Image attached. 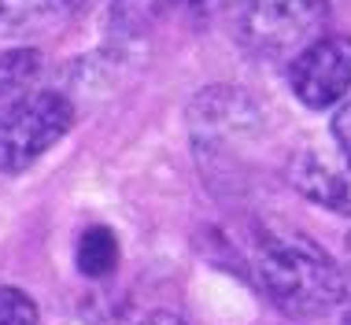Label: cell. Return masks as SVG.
Masks as SVG:
<instances>
[{"instance_id": "6da1fadb", "label": "cell", "mask_w": 351, "mask_h": 325, "mask_svg": "<svg viewBox=\"0 0 351 325\" xmlns=\"http://www.w3.org/2000/svg\"><path fill=\"white\" fill-rule=\"evenodd\" d=\"M230 266L289 318H315L351 296L348 274L311 233L278 218H241L218 233Z\"/></svg>"}, {"instance_id": "7a4b0ae2", "label": "cell", "mask_w": 351, "mask_h": 325, "mask_svg": "<svg viewBox=\"0 0 351 325\" xmlns=\"http://www.w3.org/2000/svg\"><path fill=\"white\" fill-rule=\"evenodd\" d=\"M74 126V104L60 93H23L0 100V174H23Z\"/></svg>"}, {"instance_id": "3957f363", "label": "cell", "mask_w": 351, "mask_h": 325, "mask_svg": "<svg viewBox=\"0 0 351 325\" xmlns=\"http://www.w3.org/2000/svg\"><path fill=\"white\" fill-rule=\"evenodd\" d=\"M333 0H252L241 19V41L255 60L292 63L326 37Z\"/></svg>"}, {"instance_id": "277c9868", "label": "cell", "mask_w": 351, "mask_h": 325, "mask_svg": "<svg viewBox=\"0 0 351 325\" xmlns=\"http://www.w3.org/2000/svg\"><path fill=\"white\" fill-rule=\"evenodd\" d=\"M289 89L311 111H326L351 93V37L326 34L289 63Z\"/></svg>"}, {"instance_id": "5b68a950", "label": "cell", "mask_w": 351, "mask_h": 325, "mask_svg": "<svg viewBox=\"0 0 351 325\" xmlns=\"http://www.w3.org/2000/svg\"><path fill=\"white\" fill-rule=\"evenodd\" d=\"M289 181L311 204H322L337 215H351V162L340 156L326 159L318 152H300L289 162Z\"/></svg>"}, {"instance_id": "8992f818", "label": "cell", "mask_w": 351, "mask_h": 325, "mask_svg": "<svg viewBox=\"0 0 351 325\" xmlns=\"http://www.w3.org/2000/svg\"><path fill=\"white\" fill-rule=\"evenodd\" d=\"M222 0H115L111 26L122 37H145L174 19H200Z\"/></svg>"}, {"instance_id": "52a82bcc", "label": "cell", "mask_w": 351, "mask_h": 325, "mask_svg": "<svg viewBox=\"0 0 351 325\" xmlns=\"http://www.w3.org/2000/svg\"><path fill=\"white\" fill-rule=\"evenodd\" d=\"M74 263H78V270H82L85 277H93V281L115 274V266H119V237H115V229H108V226H89V229L78 237Z\"/></svg>"}, {"instance_id": "ba28073f", "label": "cell", "mask_w": 351, "mask_h": 325, "mask_svg": "<svg viewBox=\"0 0 351 325\" xmlns=\"http://www.w3.org/2000/svg\"><path fill=\"white\" fill-rule=\"evenodd\" d=\"M41 67H45V60H41L37 49H8V52H0V100L23 97V93L37 82Z\"/></svg>"}, {"instance_id": "9c48e42d", "label": "cell", "mask_w": 351, "mask_h": 325, "mask_svg": "<svg viewBox=\"0 0 351 325\" xmlns=\"http://www.w3.org/2000/svg\"><path fill=\"white\" fill-rule=\"evenodd\" d=\"M89 0H0V26H26L37 19L74 15Z\"/></svg>"}, {"instance_id": "30bf717a", "label": "cell", "mask_w": 351, "mask_h": 325, "mask_svg": "<svg viewBox=\"0 0 351 325\" xmlns=\"http://www.w3.org/2000/svg\"><path fill=\"white\" fill-rule=\"evenodd\" d=\"M0 325H41L37 303L23 289H0Z\"/></svg>"}, {"instance_id": "8fae6325", "label": "cell", "mask_w": 351, "mask_h": 325, "mask_svg": "<svg viewBox=\"0 0 351 325\" xmlns=\"http://www.w3.org/2000/svg\"><path fill=\"white\" fill-rule=\"evenodd\" d=\"M333 145H337V156L351 162V100H344L340 111L333 115Z\"/></svg>"}, {"instance_id": "7c38bea8", "label": "cell", "mask_w": 351, "mask_h": 325, "mask_svg": "<svg viewBox=\"0 0 351 325\" xmlns=\"http://www.w3.org/2000/svg\"><path fill=\"white\" fill-rule=\"evenodd\" d=\"M141 325H185L178 314H167V311H159V314H152V318H145Z\"/></svg>"}, {"instance_id": "4fadbf2b", "label": "cell", "mask_w": 351, "mask_h": 325, "mask_svg": "<svg viewBox=\"0 0 351 325\" xmlns=\"http://www.w3.org/2000/svg\"><path fill=\"white\" fill-rule=\"evenodd\" d=\"M340 266H344V274H348V285H351V233L344 237V259H340Z\"/></svg>"}, {"instance_id": "5bb4252c", "label": "cell", "mask_w": 351, "mask_h": 325, "mask_svg": "<svg viewBox=\"0 0 351 325\" xmlns=\"http://www.w3.org/2000/svg\"><path fill=\"white\" fill-rule=\"evenodd\" d=\"M340 325H351V307L344 311V318H340Z\"/></svg>"}]
</instances>
